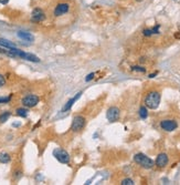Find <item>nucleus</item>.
Listing matches in <instances>:
<instances>
[{
  "label": "nucleus",
  "instance_id": "1",
  "mask_svg": "<svg viewBox=\"0 0 180 185\" xmlns=\"http://www.w3.org/2000/svg\"><path fill=\"white\" fill-rule=\"evenodd\" d=\"M160 103V93L157 91H151L145 98V104L147 108L155 110L159 106Z\"/></svg>",
  "mask_w": 180,
  "mask_h": 185
},
{
  "label": "nucleus",
  "instance_id": "2",
  "mask_svg": "<svg viewBox=\"0 0 180 185\" xmlns=\"http://www.w3.org/2000/svg\"><path fill=\"white\" fill-rule=\"evenodd\" d=\"M134 161L137 164H139L140 166H143L144 169H151L155 165L154 161L148 156H146L145 154H143V153H137L134 156Z\"/></svg>",
  "mask_w": 180,
  "mask_h": 185
},
{
  "label": "nucleus",
  "instance_id": "3",
  "mask_svg": "<svg viewBox=\"0 0 180 185\" xmlns=\"http://www.w3.org/2000/svg\"><path fill=\"white\" fill-rule=\"evenodd\" d=\"M85 124H86V120L84 116L82 115H76L73 118L72 121V125H71V131L72 132H80L84 129Z\"/></svg>",
  "mask_w": 180,
  "mask_h": 185
},
{
  "label": "nucleus",
  "instance_id": "4",
  "mask_svg": "<svg viewBox=\"0 0 180 185\" xmlns=\"http://www.w3.org/2000/svg\"><path fill=\"white\" fill-rule=\"evenodd\" d=\"M55 159L59 161L62 164H68L70 162V155L68 152H65L63 150H60V149H56V150L53 152Z\"/></svg>",
  "mask_w": 180,
  "mask_h": 185
},
{
  "label": "nucleus",
  "instance_id": "5",
  "mask_svg": "<svg viewBox=\"0 0 180 185\" xmlns=\"http://www.w3.org/2000/svg\"><path fill=\"white\" fill-rule=\"evenodd\" d=\"M120 110L116 106H112L106 112V118H107V120L110 121V122H116V121L120 119Z\"/></svg>",
  "mask_w": 180,
  "mask_h": 185
},
{
  "label": "nucleus",
  "instance_id": "6",
  "mask_svg": "<svg viewBox=\"0 0 180 185\" xmlns=\"http://www.w3.org/2000/svg\"><path fill=\"white\" fill-rule=\"evenodd\" d=\"M39 103V98L34 94H29L22 99V104L28 108H32Z\"/></svg>",
  "mask_w": 180,
  "mask_h": 185
},
{
  "label": "nucleus",
  "instance_id": "7",
  "mask_svg": "<svg viewBox=\"0 0 180 185\" xmlns=\"http://www.w3.org/2000/svg\"><path fill=\"white\" fill-rule=\"evenodd\" d=\"M45 19V15L43 10H41L40 8H35L33 9L32 13H31V20L33 22H41Z\"/></svg>",
  "mask_w": 180,
  "mask_h": 185
},
{
  "label": "nucleus",
  "instance_id": "8",
  "mask_svg": "<svg viewBox=\"0 0 180 185\" xmlns=\"http://www.w3.org/2000/svg\"><path fill=\"white\" fill-rule=\"evenodd\" d=\"M160 126H161L162 130L167 131V132H171V131L177 129V122L174 120H164L161 121Z\"/></svg>",
  "mask_w": 180,
  "mask_h": 185
},
{
  "label": "nucleus",
  "instance_id": "9",
  "mask_svg": "<svg viewBox=\"0 0 180 185\" xmlns=\"http://www.w3.org/2000/svg\"><path fill=\"white\" fill-rule=\"evenodd\" d=\"M70 9V5L69 4H60L55 7L54 9V16L55 17H59V16H62L66 13Z\"/></svg>",
  "mask_w": 180,
  "mask_h": 185
},
{
  "label": "nucleus",
  "instance_id": "10",
  "mask_svg": "<svg viewBox=\"0 0 180 185\" xmlns=\"http://www.w3.org/2000/svg\"><path fill=\"white\" fill-rule=\"evenodd\" d=\"M167 164H168V156H167V154L161 153V154H159L157 156V159H156V165H157L158 167H165Z\"/></svg>",
  "mask_w": 180,
  "mask_h": 185
},
{
  "label": "nucleus",
  "instance_id": "11",
  "mask_svg": "<svg viewBox=\"0 0 180 185\" xmlns=\"http://www.w3.org/2000/svg\"><path fill=\"white\" fill-rule=\"evenodd\" d=\"M18 37L25 41H33V39H34L33 35H31V33H29V32H23V31H19V32H18Z\"/></svg>",
  "mask_w": 180,
  "mask_h": 185
},
{
  "label": "nucleus",
  "instance_id": "12",
  "mask_svg": "<svg viewBox=\"0 0 180 185\" xmlns=\"http://www.w3.org/2000/svg\"><path fill=\"white\" fill-rule=\"evenodd\" d=\"M81 94H82V93H81V92H79L77 94L75 95L74 98H72V99H71L70 101H68V102H66V104L64 105V108H63V111L70 110L71 108H72V105L74 104V102H75V101L77 100V99H79V98H80V96H81Z\"/></svg>",
  "mask_w": 180,
  "mask_h": 185
},
{
  "label": "nucleus",
  "instance_id": "13",
  "mask_svg": "<svg viewBox=\"0 0 180 185\" xmlns=\"http://www.w3.org/2000/svg\"><path fill=\"white\" fill-rule=\"evenodd\" d=\"M0 45L4 47V48H7V49H12V48H15V45L12 43L11 41L7 40V39H1L0 38Z\"/></svg>",
  "mask_w": 180,
  "mask_h": 185
},
{
  "label": "nucleus",
  "instance_id": "14",
  "mask_svg": "<svg viewBox=\"0 0 180 185\" xmlns=\"http://www.w3.org/2000/svg\"><path fill=\"white\" fill-rule=\"evenodd\" d=\"M10 161V155L8 153H1L0 154V163H8Z\"/></svg>",
  "mask_w": 180,
  "mask_h": 185
},
{
  "label": "nucleus",
  "instance_id": "15",
  "mask_svg": "<svg viewBox=\"0 0 180 185\" xmlns=\"http://www.w3.org/2000/svg\"><path fill=\"white\" fill-rule=\"evenodd\" d=\"M139 115L141 119H146L148 116V112H147V109H146L145 106H141L139 109Z\"/></svg>",
  "mask_w": 180,
  "mask_h": 185
},
{
  "label": "nucleus",
  "instance_id": "16",
  "mask_svg": "<svg viewBox=\"0 0 180 185\" xmlns=\"http://www.w3.org/2000/svg\"><path fill=\"white\" fill-rule=\"evenodd\" d=\"M17 114L19 115V116L25 118L27 114H28V111L25 110V109H18V110H17Z\"/></svg>",
  "mask_w": 180,
  "mask_h": 185
},
{
  "label": "nucleus",
  "instance_id": "17",
  "mask_svg": "<svg viewBox=\"0 0 180 185\" xmlns=\"http://www.w3.org/2000/svg\"><path fill=\"white\" fill-rule=\"evenodd\" d=\"M9 116H10V112H6V113H4V114H1L0 115V122L2 123V122L7 121Z\"/></svg>",
  "mask_w": 180,
  "mask_h": 185
},
{
  "label": "nucleus",
  "instance_id": "18",
  "mask_svg": "<svg viewBox=\"0 0 180 185\" xmlns=\"http://www.w3.org/2000/svg\"><path fill=\"white\" fill-rule=\"evenodd\" d=\"M122 185H134V181L130 180V179H125V180L122 181Z\"/></svg>",
  "mask_w": 180,
  "mask_h": 185
},
{
  "label": "nucleus",
  "instance_id": "19",
  "mask_svg": "<svg viewBox=\"0 0 180 185\" xmlns=\"http://www.w3.org/2000/svg\"><path fill=\"white\" fill-rule=\"evenodd\" d=\"M131 70L138 71V72H145L146 69L145 68H143V67H133V68H131Z\"/></svg>",
  "mask_w": 180,
  "mask_h": 185
},
{
  "label": "nucleus",
  "instance_id": "20",
  "mask_svg": "<svg viewBox=\"0 0 180 185\" xmlns=\"http://www.w3.org/2000/svg\"><path fill=\"white\" fill-rule=\"evenodd\" d=\"M151 35H153L151 29H145V30H144V35H146V37H150Z\"/></svg>",
  "mask_w": 180,
  "mask_h": 185
},
{
  "label": "nucleus",
  "instance_id": "21",
  "mask_svg": "<svg viewBox=\"0 0 180 185\" xmlns=\"http://www.w3.org/2000/svg\"><path fill=\"white\" fill-rule=\"evenodd\" d=\"M11 99V96H8V98H0V103H6V102H9Z\"/></svg>",
  "mask_w": 180,
  "mask_h": 185
},
{
  "label": "nucleus",
  "instance_id": "22",
  "mask_svg": "<svg viewBox=\"0 0 180 185\" xmlns=\"http://www.w3.org/2000/svg\"><path fill=\"white\" fill-rule=\"evenodd\" d=\"M94 77H95V74H94V73H90V74H89L87 77H86V79H85V81H86V82H89V81L92 80V79H93Z\"/></svg>",
  "mask_w": 180,
  "mask_h": 185
},
{
  "label": "nucleus",
  "instance_id": "23",
  "mask_svg": "<svg viewBox=\"0 0 180 185\" xmlns=\"http://www.w3.org/2000/svg\"><path fill=\"white\" fill-rule=\"evenodd\" d=\"M6 83V80H5V77L4 75L0 74V86H2V85Z\"/></svg>",
  "mask_w": 180,
  "mask_h": 185
},
{
  "label": "nucleus",
  "instance_id": "24",
  "mask_svg": "<svg viewBox=\"0 0 180 185\" xmlns=\"http://www.w3.org/2000/svg\"><path fill=\"white\" fill-rule=\"evenodd\" d=\"M9 2V0H0V4H2V5H7Z\"/></svg>",
  "mask_w": 180,
  "mask_h": 185
},
{
  "label": "nucleus",
  "instance_id": "25",
  "mask_svg": "<svg viewBox=\"0 0 180 185\" xmlns=\"http://www.w3.org/2000/svg\"><path fill=\"white\" fill-rule=\"evenodd\" d=\"M156 74H157V72H155V73H151V74H149V78H154Z\"/></svg>",
  "mask_w": 180,
  "mask_h": 185
},
{
  "label": "nucleus",
  "instance_id": "26",
  "mask_svg": "<svg viewBox=\"0 0 180 185\" xmlns=\"http://www.w3.org/2000/svg\"><path fill=\"white\" fill-rule=\"evenodd\" d=\"M136 1H141V0H136Z\"/></svg>",
  "mask_w": 180,
  "mask_h": 185
}]
</instances>
